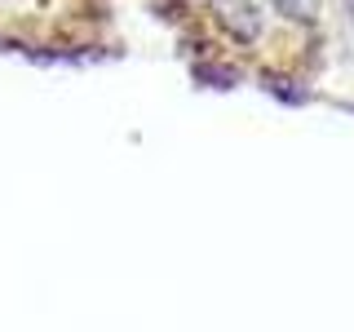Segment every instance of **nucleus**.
<instances>
[{
  "mask_svg": "<svg viewBox=\"0 0 354 332\" xmlns=\"http://www.w3.org/2000/svg\"><path fill=\"white\" fill-rule=\"evenodd\" d=\"M274 5H279L283 14H288V18H315L319 0H274Z\"/></svg>",
  "mask_w": 354,
  "mask_h": 332,
  "instance_id": "obj_2",
  "label": "nucleus"
},
{
  "mask_svg": "<svg viewBox=\"0 0 354 332\" xmlns=\"http://www.w3.org/2000/svg\"><path fill=\"white\" fill-rule=\"evenodd\" d=\"M213 14L235 40H257V31H261V0H213Z\"/></svg>",
  "mask_w": 354,
  "mask_h": 332,
  "instance_id": "obj_1",
  "label": "nucleus"
}]
</instances>
